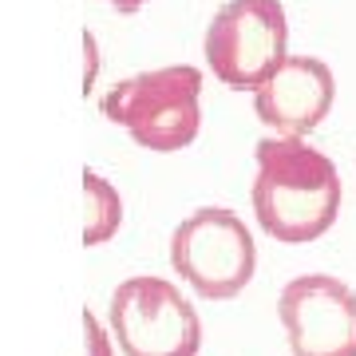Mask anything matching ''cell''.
Returning <instances> with one entry per match:
<instances>
[{
  "mask_svg": "<svg viewBox=\"0 0 356 356\" xmlns=\"http://www.w3.org/2000/svg\"><path fill=\"white\" fill-rule=\"evenodd\" d=\"M254 214L281 245L317 242L341 214V175L325 151L301 135H266L254 147Z\"/></svg>",
  "mask_w": 356,
  "mask_h": 356,
  "instance_id": "6da1fadb",
  "label": "cell"
},
{
  "mask_svg": "<svg viewBox=\"0 0 356 356\" xmlns=\"http://www.w3.org/2000/svg\"><path fill=\"white\" fill-rule=\"evenodd\" d=\"M103 115L143 151H182L202 127V72L194 64H166L119 79L103 95Z\"/></svg>",
  "mask_w": 356,
  "mask_h": 356,
  "instance_id": "7a4b0ae2",
  "label": "cell"
},
{
  "mask_svg": "<svg viewBox=\"0 0 356 356\" xmlns=\"http://www.w3.org/2000/svg\"><path fill=\"white\" fill-rule=\"evenodd\" d=\"M170 269L202 301H229L254 281V234L242 214L226 206H202L170 229Z\"/></svg>",
  "mask_w": 356,
  "mask_h": 356,
  "instance_id": "3957f363",
  "label": "cell"
},
{
  "mask_svg": "<svg viewBox=\"0 0 356 356\" xmlns=\"http://www.w3.org/2000/svg\"><path fill=\"white\" fill-rule=\"evenodd\" d=\"M202 56L218 83L257 91L289 60V20L281 0H226L206 24Z\"/></svg>",
  "mask_w": 356,
  "mask_h": 356,
  "instance_id": "277c9868",
  "label": "cell"
},
{
  "mask_svg": "<svg viewBox=\"0 0 356 356\" xmlns=\"http://www.w3.org/2000/svg\"><path fill=\"white\" fill-rule=\"evenodd\" d=\"M107 329L123 356H198L202 321L175 281L135 273L107 301Z\"/></svg>",
  "mask_w": 356,
  "mask_h": 356,
  "instance_id": "5b68a950",
  "label": "cell"
},
{
  "mask_svg": "<svg viewBox=\"0 0 356 356\" xmlns=\"http://www.w3.org/2000/svg\"><path fill=\"white\" fill-rule=\"evenodd\" d=\"M289 356H356V293L341 277L301 273L277 297Z\"/></svg>",
  "mask_w": 356,
  "mask_h": 356,
  "instance_id": "8992f818",
  "label": "cell"
},
{
  "mask_svg": "<svg viewBox=\"0 0 356 356\" xmlns=\"http://www.w3.org/2000/svg\"><path fill=\"white\" fill-rule=\"evenodd\" d=\"M337 99V76L317 56H289L254 91V111L273 135H313L329 119Z\"/></svg>",
  "mask_w": 356,
  "mask_h": 356,
  "instance_id": "52a82bcc",
  "label": "cell"
},
{
  "mask_svg": "<svg viewBox=\"0 0 356 356\" xmlns=\"http://www.w3.org/2000/svg\"><path fill=\"white\" fill-rule=\"evenodd\" d=\"M123 226V198L99 170H83V245H107Z\"/></svg>",
  "mask_w": 356,
  "mask_h": 356,
  "instance_id": "ba28073f",
  "label": "cell"
},
{
  "mask_svg": "<svg viewBox=\"0 0 356 356\" xmlns=\"http://www.w3.org/2000/svg\"><path fill=\"white\" fill-rule=\"evenodd\" d=\"M83 356H115V337H111V329L103 325L95 313H88L83 309Z\"/></svg>",
  "mask_w": 356,
  "mask_h": 356,
  "instance_id": "9c48e42d",
  "label": "cell"
},
{
  "mask_svg": "<svg viewBox=\"0 0 356 356\" xmlns=\"http://www.w3.org/2000/svg\"><path fill=\"white\" fill-rule=\"evenodd\" d=\"M83 51H88V67H83V91H91L95 83V72H99V60H95V36L83 32Z\"/></svg>",
  "mask_w": 356,
  "mask_h": 356,
  "instance_id": "30bf717a",
  "label": "cell"
},
{
  "mask_svg": "<svg viewBox=\"0 0 356 356\" xmlns=\"http://www.w3.org/2000/svg\"><path fill=\"white\" fill-rule=\"evenodd\" d=\"M103 4H111L115 13H123V16H135L143 4H147V0H103Z\"/></svg>",
  "mask_w": 356,
  "mask_h": 356,
  "instance_id": "8fae6325",
  "label": "cell"
}]
</instances>
